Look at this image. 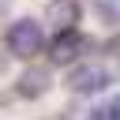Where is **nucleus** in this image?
I'll return each mask as SVG.
<instances>
[{
	"instance_id": "6",
	"label": "nucleus",
	"mask_w": 120,
	"mask_h": 120,
	"mask_svg": "<svg viewBox=\"0 0 120 120\" xmlns=\"http://www.w3.org/2000/svg\"><path fill=\"white\" fill-rule=\"evenodd\" d=\"M98 4V15L105 22H120V0H94Z\"/></svg>"
},
{
	"instance_id": "3",
	"label": "nucleus",
	"mask_w": 120,
	"mask_h": 120,
	"mask_svg": "<svg viewBox=\"0 0 120 120\" xmlns=\"http://www.w3.org/2000/svg\"><path fill=\"white\" fill-rule=\"evenodd\" d=\"M105 82H109V71L101 64H79L68 75V86L75 94H98V90H105Z\"/></svg>"
},
{
	"instance_id": "4",
	"label": "nucleus",
	"mask_w": 120,
	"mask_h": 120,
	"mask_svg": "<svg viewBox=\"0 0 120 120\" xmlns=\"http://www.w3.org/2000/svg\"><path fill=\"white\" fill-rule=\"evenodd\" d=\"M49 82H52L49 68H26L19 75V82H15V90H19V98H41L49 90Z\"/></svg>"
},
{
	"instance_id": "5",
	"label": "nucleus",
	"mask_w": 120,
	"mask_h": 120,
	"mask_svg": "<svg viewBox=\"0 0 120 120\" xmlns=\"http://www.w3.org/2000/svg\"><path fill=\"white\" fill-rule=\"evenodd\" d=\"M45 15H49V22L56 26V34H64V30H75V22H79V15H82V11H79V4H75V0H52Z\"/></svg>"
},
{
	"instance_id": "7",
	"label": "nucleus",
	"mask_w": 120,
	"mask_h": 120,
	"mask_svg": "<svg viewBox=\"0 0 120 120\" xmlns=\"http://www.w3.org/2000/svg\"><path fill=\"white\" fill-rule=\"evenodd\" d=\"M98 112L101 109H86V105H71V109H64V120H98Z\"/></svg>"
},
{
	"instance_id": "1",
	"label": "nucleus",
	"mask_w": 120,
	"mask_h": 120,
	"mask_svg": "<svg viewBox=\"0 0 120 120\" xmlns=\"http://www.w3.org/2000/svg\"><path fill=\"white\" fill-rule=\"evenodd\" d=\"M4 45H8V52H11V56H19V60H30V56H38V52H41V45H45V34H41L38 19H19V22H11V26H8V34H4Z\"/></svg>"
},
{
	"instance_id": "2",
	"label": "nucleus",
	"mask_w": 120,
	"mask_h": 120,
	"mask_svg": "<svg viewBox=\"0 0 120 120\" xmlns=\"http://www.w3.org/2000/svg\"><path fill=\"white\" fill-rule=\"evenodd\" d=\"M86 34H79V30H64V34H56L52 41H49V64H75L82 52H86Z\"/></svg>"
},
{
	"instance_id": "9",
	"label": "nucleus",
	"mask_w": 120,
	"mask_h": 120,
	"mask_svg": "<svg viewBox=\"0 0 120 120\" xmlns=\"http://www.w3.org/2000/svg\"><path fill=\"white\" fill-rule=\"evenodd\" d=\"M112 49H116V56H120V38H116V45H112Z\"/></svg>"
},
{
	"instance_id": "10",
	"label": "nucleus",
	"mask_w": 120,
	"mask_h": 120,
	"mask_svg": "<svg viewBox=\"0 0 120 120\" xmlns=\"http://www.w3.org/2000/svg\"><path fill=\"white\" fill-rule=\"evenodd\" d=\"M0 4H4V0H0Z\"/></svg>"
},
{
	"instance_id": "8",
	"label": "nucleus",
	"mask_w": 120,
	"mask_h": 120,
	"mask_svg": "<svg viewBox=\"0 0 120 120\" xmlns=\"http://www.w3.org/2000/svg\"><path fill=\"white\" fill-rule=\"evenodd\" d=\"M105 112H109V120H120V98H112V105H109Z\"/></svg>"
}]
</instances>
